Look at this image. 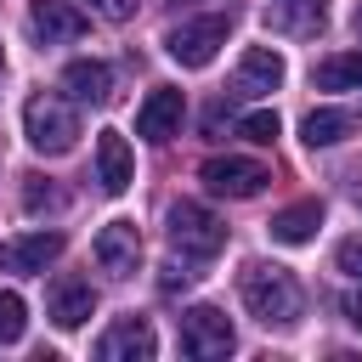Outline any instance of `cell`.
<instances>
[{
  "label": "cell",
  "instance_id": "23",
  "mask_svg": "<svg viewBox=\"0 0 362 362\" xmlns=\"http://www.w3.org/2000/svg\"><path fill=\"white\" fill-rule=\"evenodd\" d=\"M23 204H28V209H57L62 192H57V187H40V175H34V181L23 187Z\"/></svg>",
  "mask_w": 362,
  "mask_h": 362
},
{
  "label": "cell",
  "instance_id": "26",
  "mask_svg": "<svg viewBox=\"0 0 362 362\" xmlns=\"http://www.w3.org/2000/svg\"><path fill=\"white\" fill-rule=\"evenodd\" d=\"M187 283H192V272H181V266H170V272L158 277V288H164V294H175V288H187Z\"/></svg>",
  "mask_w": 362,
  "mask_h": 362
},
{
  "label": "cell",
  "instance_id": "21",
  "mask_svg": "<svg viewBox=\"0 0 362 362\" xmlns=\"http://www.w3.org/2000/svg\"><path fill=\"white\" fill-rule=\"evenodd\" d=\"M238 136H243V141H255V147H272V141H277V113H272V107L243 113V119H238Z\"/></svg>",
  "mask_w": 362,
  "mask_h": 362
},
{
  "label": "cell",
  "instance_id": "25",
  "mask_svg": "<svg viewBox=\"0 0 362 362\" xmlns=\"http://www.w3.org/2000/svg\"><path fill=\"white\" fill-rule=\"evenodd\" d=\"M339 311H345V322H351V328H362V288L339 294Z\"/></svg>",
  "mask_w": 362,
  "mask_h": 362
},
{
  "label": "cell",
  "instance_id": "7",
  "mask_svg": "<svg viewBox=\"0 0 362 362\" xmlns=\"http://www.w3.org/2000/svg\"><path fill=\"white\" fill-rule=\"evenodd\" d=\"M28 28H34L40 45H68L90 28V17L74 0H28Z\"/></svg>",
  "mask_w": 362,
  "mask_h": 362
},
{
  "label": "cell",
  "instance_id": "18",
  "mask_svg": "<svg viewBox=\"0 0 362 362\" xmlns=\"http://www.w3.org/2000/svg\"><path fill=\"white\" fill-rule=\"evenodd\" d=\"M317 90H362V51H334L311 68Z\"/></svg>",
  "mask_w": 362,
  "mask_h": 362
},
{
  "label": "cell",
  "instance_id": "5",
  "mask_svg": "<svg viewBox=\"0 0 362 362\" xmlns=\"http://www.w3.org/2000/svg\"><path fill=\"white\" fill-rule=\"evenodd\" d=\"M232 345H238V334H232V322H226L215 305L181 311V351H187V356L215 362V356H232Z\"/></svg>",
  "mask_w": 362,
  "mask_h": 362
},
{
  "label": "cell",
  "instance_id": "27",
  "mask_svg": "<svg viewBox=\"0 0 362 362\" xmlns=\"http://www.w3.org/2000/svg\"><path fill=\"white\" fill-rule=\"evenodd\" d=\"M351 28H356V34H362V0H356V11H351Z\"/></svg>",
  "mask_w": 362,
  "mask_h": 362
},
{
  "label": "cell",
  "instance_id": "12",
  "mask_svg": "<svg viewBox=\"0 0 362 362\" xmlns=\"http://www.w3.org/2000/svg\"><path fill=\"white\" fill-rule=\"evenodd\" d=\"M277 85H283V57L272 45H249L243 62H238V74H232V96H266Z\"/></svg>",
  "mask_w": 362,
  "mask_h": 362
},
{
  "label": "cell",
  "instance_id": "22",
  "mask_svg": "<svg viewBox=\"0 0 362 362\" xmlns=\"http://www.w3.org/2000/svg\"><path fill=\"white\" fill-rule=\"evenodd\" d=\"M334 260H339V272H345V277H356V283H362V238H345V243L334 249Z\"/></svg>",
  "mask_w": 362,
  "mask_h": 362
},
{
  "label": "cell",
  "instance_id": "13",
  "mask_svg": "<svg viewBox=\"0 0 362 362\" xmlns=\"http://www.w3.org/2000/svg\"><path fill=\"white\" fill-rule=\"evenodd\" d=\"M62 90H68L74 102L102 107V102H113V68L96 62V57H74V62L62 68Z\"/></svg>",
  "mask_w": 362,
  "mask_h": 362
},
{
  "label": "cell",
  "instance_id": "15",
  "mask_svg": "<svg viewBox=\"0 0 362 362\" xmlns=\"http://www.w3.org/2000/svg\"><path fill=\"white\" fill-rule=\"evenodd\" d=\"M96 181H102V192H124L136 181V158H130V141L119 130L96 136Z\"/></svg>",
  "mask_w": 362,
  "mask_h": 362
},
{
  "label": "cell",
  "instance_id": "6",
  "mask_svg": "<svg viewBox=\"0 0 362 362\" xmlns=\"http://www.w3.org/2000/svg\"><path fill=\"white\" fill-rule=\"evenodd\" d=\"M198 175H204V187H209L215 198H255V192H266V181H272V170L255 164V158H209Z\"/></svg>",
  "mask_w": 362,
  "mask_h": 362
},
{
  "label": "cell",
  "instance_id": "8",
  "mask_svg": "<svg viewBox=\"0 0 362 362\" xmlns=\"http://www.w3.org/2000/svg\"><path fill=\"white\" fill-rule=\"evenodd\" d=\"M90 255H96V266H102V272L130 277V272L141 266V232H136V221H107V226L96 232Z\"/></svg>",
  "mask_w": 362,
  "mask_h": 362
},
{
  "label": "cell",
  "instance_id": "20",
  "mask_svg": "<svg viewBox=\"0 0 362 362\" xmlns=\"http://www.w3.org/2000/svg\"><path fill=\"white\" fill-rule=\"evenodd\" d=\"M23 328H28V305H23V294L0 288V345H17Z\"/></svg>",
  "mask_w": 362,
  "mask_h": 362
},
{
  "label": "cell",
  "instance_id": "14",
  "mask_svg": "<svg viewBox=\"0 0 362 362\" xmlns=\"http://www.w3.org/2000/svg\"><path fill=\"white\" fill-rule=\"evenodd\" d=\"M45 311H51L57 328H79V322L96 311V288H90L85 277H57L51 294H45Z\"/></svg>",
  "mask_w": 362,
  "mask_h": 362
},
{
  "label": "cell",
  "instance_id": "1",
  "mask_svg": "<svg viewBox=\"0 0 362 362\" xmlns=\"http://www.w3.org/2000/svg\"><path fill=\"white\" fill-rule=\"evenodd\" d=\"M238 294H243L249 317L266 322V328H294V322H300V305H305V300H300V283H294L283 266H266V260L243 266Z\"/></svg>",
  "mask_w": 362,
  "mask_h": 362
},
{
  "label": "cell",
  "instance_id": "17",
  "mask_svg": "<svg viewBox=\"0 0 362 362\" xmlns=\"http://www.w3.org/2000/svg\"><path fill=\"white\" fill-rule=\"evenodd\" d=\"M351 130H356V119H351L345 107H311V113H305V124H300L305 147H339Z\"/></svg>",
  "mask_w": 362,
  "mask_h": 362
},
{
  "label": "cell",
  "instance_id": "2",
  "mask_svg": "<svg viewBox=\"0 0 362 362\" xmlns=\"http://www.w3.org/2000/svg\"><path fill=\"white\" fill-rule=\"evenodd\" d=\"M23 136H28V147L45 153V158L74 153V141H79V113H74V102L57 96V90H34V96L23 102Z\"/></svg>",
  "mask_w": 362,
  "mask_h": 362
},
{
  "label": "cell",
  "instance_id": "11",
  "mask_svg": "<svg viewBox=\"0 0 362 362\" xmlns=\"http://www.w3.org/2000/svg\"><path fill=\"white\" fill-rule=\"evenodd\" d=\"M62 255V232H23L0 243V272H45Z\"/></svg>",
  "mask_w": 362,
  "mask_h": 362
},
{
  "label": "cell",
  "instance_id": "9",
  "mask_svg": "<svg viewBox=\"0 0 362 362\" xmlns=\"http://www.w3.org/2000/svg\"><path fill=\"white\" fill-rule=\"evenodd\" d=\"M158 339H153V322L147 317H119L102 339H96V356L102 362H153Z\"/></svg>",
  "mask_w": 362,
  "mask_h": 362
},
{
  "label": "cell",
  "instance_id": "10",
  "mask_svg": "<svg viewBox=\"0 0 362 362\" xmlns=\"http://www.w3.org/2000/svg\"><path fill=\"white\" fill-rule=\"evenodd\" d=\"M181 119H187L181 90L158 85V90H147V102L136 107V136H141V141H170V136L181 130Z\"/></svg>",
  "mask_w": 362,
  "mask_h": 362
},
{
  "label": "cell",
  "instance_id": "19",
  "mask_svg": "<svg viewBox=\"0 0 362 362\" xmlns=\"http://www.w3.org/2000/svg\"><path fill=\"white\" fill-rule=\"evenodd\" d=\"M272 23L288 34H311L322 28V0H272Z\"/></svg>",
  "mask_w": 362,
  "mask_h": 362
},
{
  "label": "cell",
  "instance_id": "3",
  "mask_svg": "<svg viewBox=\"0 0 362 362\" xmlns=\"http://www.w3.org/2000/svg\"><path fill=\"white\" fill-rule=\"evenodd\" d=\"M170 249H175L181 260H215V255L226 249V226H221V215L204 209V204H192V198L170 204Z\"/></svg>",
  "mask_w": 362,
  "mask_h": 362
},
{
  "label": "cell",
  "instance_id": "16",
  "mask_svg": "<svg viewBox=\"0 0 362 362\" xmlns=\"http://www.w3.org/2000/svg\"><path fill=\"white\" fill-rule=\"evenodd\" d=\"M317 226H322V204L317 198H300V204H288V209L272 215V238L277 243H311Z\"/></svg>",
  "mask_w": 362,
  "mask_h": 362
},
{
  "label": "cell",
  "instance_id": "4",
  "mask_svg": "<svg viewBox=\"0 0 362 362\" xmlns=\"http://www.w3.org/2000/svg\"><path fill=\"white\" fill-rule=\"evenodd\" d=\"M226 34H232L226 17H192V23H175V28L164 34V51H170L181 68H204V62H215V51L226 45Z\"/></svg>",
  "mask_w": 362,
  "mask_h": 362
},
{
  "label": "cell",
  "instance_id": "24",
  "mask_svg": "<svg viewBox=\"0 0 362 362\" xmlns=\"http://www.w3.org/2000/svg\"><path fill=\"white\" fill-rule=\"evenodd\" d=\"M136 6H141V0H90V11H96L102 23H124V17H136Z\"/></svg>",
  "mask_w": 362,
  "mask_h": 362
}]
</instances>
